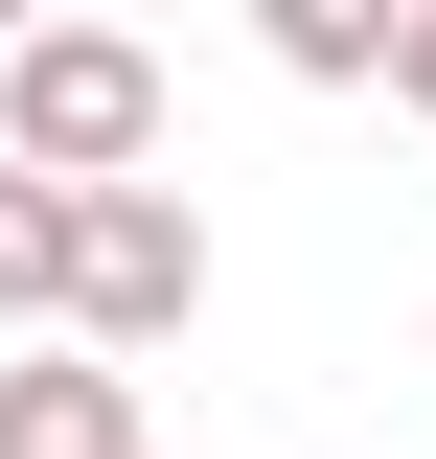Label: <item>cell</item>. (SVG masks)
Instances as JSON below:
<instances>
[{"instance_id": "1", "label": "cell", "mask_w": 436, "mask_h": 459, "mask_svg": "<svg viewBox=\"0 0 436 459\" xmlns=\"http://www.w3.org/2000/svg\"><path fill=\"white\" fill-rule=\"evenodd\" d=\"M0 161L69 184V207L138 184L161 161V47H138V23H23V47H0Z\"/></svg>"}, {"instance_id": "2", "label": "cell", "mask_w": 436, "mask_h": 459, "mask_svg": "<svg viewBox=\"0 0 436 459\" xmlns=\"http://www.w3.org/2000/svg\"><path fill=\"white\" fill-rule=\"evenodd\" d=\"M207 322V230H184V184H92L69 207V344L92 368H138V344Z\"/></svg>"}, {"instance_id": "3", "label": "cell", "mask_w": 436, "mask_h": 459, "mask_svg": "<svg viewBox=\"0 0 436 459\" xmlns=\"http://www.w3.org/2000/svg\"><path fill=\"white\" fill-rule=\"evenodd\" d=\"M0 459H138V368L23 344V368H0Z\"/></svg>"}, {"instance_id": "4", "label": "cell", "mask_w": 436, "mask_h": 459, "mask_svg": "<svg viewBox=\"0 0 436 459\" xmlns=\"http://www.w3.org/2000/svg\"><path fill=\"white\" fill-rule=\"evenodd\" d=\"M23 322H69V184L0 161V344H23Z\"/></svg>"}, {"instance_id": "5", "label": "cell", "mask_w": 436, "mask_h": 459, "mask_svg": "<svg viewBox=\"0 0 436 459\" xmlns=\"http://www.w3.org/2000/svg\"><path fill=\"white\" fill-rule=\"evenodd\" d=\"M275 69H322V92H368V69H390V23H368V0H275Z\"/></svg>"}, {"instance_id": "6", "label": "cell", "mask_w": 436, "mask_h": 459, "mask_svg": "<svg viewBox=\"0 0 436 459\" xmlns=\"http://www.w3.org/2000/svg\"><path fill=\"white\" fill-rule=\"evenodd\" d=\"M390 92H414V115H436V0H414V23H390Z\"/></svg>"}]
</instances>
